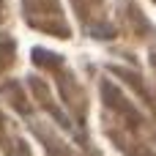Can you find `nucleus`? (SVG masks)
<instances>
[]
</instances>
